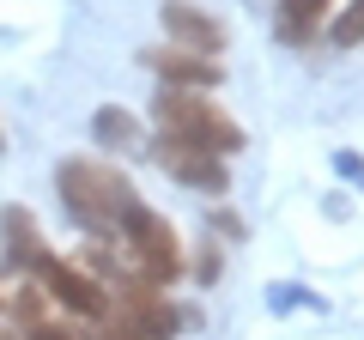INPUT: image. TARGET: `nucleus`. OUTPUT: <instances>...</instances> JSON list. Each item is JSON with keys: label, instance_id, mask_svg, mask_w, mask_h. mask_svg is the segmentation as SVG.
<instances>
[{"label": "nucleus", "instance_id": "f257e3e1", "mask_svg": "<svg viewBox=\"0 0 364 340\" xmlns=\"http://www.w3.org/2000/svg\"><path fill=\"white\" fill-rule=\"evenodd\" d=\"M55 188H61L67 213H73L91 237H116L122 225H128V213L140 207L134 183L116 164H104V158H67V164L55 170Z\"/></svg>", "mask_w": 364, "mask_h": 340}, {"label": "nucleus", "instance_id": "7ed1b4c3", "mask_svg": "<svg viewBox=\"0 0 364 340\" xmlns=\"http://www.w3.org/2000/svg\"><path fill=\"white\" fill-rule=\"evenodd\" d=\"M152 110H158V128L176 134V140H195V146H207V152H219V158L243 152V128H237L213 97H200V92H176V85H164Z\"/></svg>", "mask_w": 364, "mask_h": 340}, {"label": "nucleus", "instance_id": "ddd939ff", "mask_svg": "<svg viewBox=\"0 0 364 340\" xmlns=\"http://www.w3.org/2000/svg\"><path fill=\"white\" fill-rule=\"evenodd\" d=\"M0 340H6V334H0Z\"/></svg>", "mask_w": 364, "mask_h": 340}, {"label": "nucleus", "instance_id": "9b49d317", "mask_svg": "<svg viewBox=\"0 0 364 340\" xmlns=\"http://www.w3.org/2000/svg\"><path fill=\"white\" fill-rule=\"evenodd\" d=\"M334 43H340V49H358V43H364V0H352L346 13L334 18Z\"/></svg>", "mask_w": 364, "mask_h": 340}, {"label": "nucleus", "instance_id": "0eeeda50", "mask_svg": "<svg viewBox=\"0 0 364 340\" xmlns=\"http://www.w3.org/2000/svg\"><path fill=\"white\" fill-rule=\"evenodd\" d=\"M146 67L164 85H176V92H207V85H219V61L188 55V49H146Z\"/></svg>", "mask_w": 364, "mask_h": 340}, {"label": "nucleus", "instance_id": "423d86ee", "mask_svg": "<svg viewBox=\"0 0 364 340\" xmlns=\"http://www.w3.org/2000/svg\"><path fill=\"white\" fill-rule=\"evenodd\" d=\"M164 37H170V49H188V55H219L225 49V25L213 13H200V6H188V0H164Z\"/></svg>", "mask_w": 364, "mask_h": 340}, {"label": "nucleus", "instance_id": "39448f33", "mask_svg": "<svg viewBox=\"0 0 364 340\" xmlns=\"http://www.w3.org/2000/svg\"><path fill=\"white\" fill-rule=\"evenodd\" d=\"M152 152H158V164H164L176 183H188V188H207V195H225V188H231V176H225V158L207 152V146H195V140L158 134Z\"/></svg>", "mask_w": 364, "mask_h": 340}, {"label": "nucleus", "instance_id": "f03ea898", "mask_svg": "<svg viewBox=\"0 0 364 340\" xmlns=\"http://www.w3.org/2000/svg\"><path fill=\"white\" fill-rule=\"evenodd\" d=\"M109 243H116L128 280H140V286H158V292H164L170 280L182 274V237H176V225H170L164 213H152V207H134L128 225H122Z\"/></svg>", "mask_w": 364, "mask_h": 340}, {"label": "nucleus", "instance_id": "f8f14e48", "mask_svg": "<svg viewBox=\"0 0 364 340\" xmlns=\"http://www.w3.org/2000/svg\"><path fill=\"white\" fill-rule=\"evenodd\" d=\"M0 152H6V134H0Z\"/></svg>", "mask_w": 364, "mask_h": 340}, {"label": "nucleus", "instance_id": "1a4fd4ad", "mask_svg": "<svg viewBox=\"0 0 364 340\" xmlns=\"http://www.w3.org/2000/svg\"><path fill=\"white\" fill-rule=\"evenodd\" d=\"M328 6H334V0H279V6H273V25H279L286 43H310L316 31H322Z\"/></svg>", "mask_w": 364, "mask_h": 340}, {"label": "nucleus", "instance_id": "20e7f679", "mask_svg": "<svg viewBox=\"0 0 364 340\" xmlns=\"http://www.w3.org/2000/svg\"><path fill=\"white\" fill-rule=\"evenodd\" d=\"M37 280H43V292H49L67 316H79V322H104V316H109V292H104V280L91 274L85 262H61V255H49V262L37 267Z\"/></svg>", "mask_w": 364, "mask_h": 340}, {"label": "nucleus", "instance_id": "9d476101", "mask_svg": "<svg viewBox=\"0 0 364 340\" xmlns=\"http://www.w3.org/2000/svg\"><path fill=\"white\" fill-rule=\"evenodd\" d=\"M91 140L97 146H116V152H134V146H146V134H140V122L128 116V110H97V116H91Z\"/></svg>", "mask_w": 364, "mask_h": 340}, {"label": "nucleus", "instance_id": "6e6552de", "mask_svg": "<svg viewBox=\"0 0 364 340\" xmlns=\"http://www.w3.org/2000/svg\"><path fill=\"white\" fill-rule=\"evenodd\" d=\"M0 243H6V262L25 267V274H37V267L49 262V249H43V225H37V213H25V207H6V213H0Z\"/></svg>", "mask_w": 364, "mask_h": 340}]
</instances>
